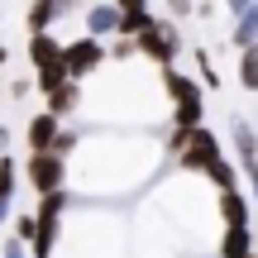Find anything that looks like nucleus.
Instances as JSON below:
<instances>
[{"mask_svg": "<svg viewBox=\"0 0 258 258\" xmlns=\"http://www.w3.org/2000/svg\"><path fill=\"white\" fill-rule=\"evenodd\" d=\"M167 101H172V129H201V115H206V86L196 77L177 72V67H163L158 72Z\"/></svg>", "mask_w": 258, "mask_h": 258, "instance_id": "obj_1", "label": "nucleus"}, {"mask_svg": "<svg viewBox=\"0 0 258 258\" xmlns=\"http://www.w3.org/2000/svg\"><path fill=\"white\" fill-rule=\"evenodd\" d=\"M19 172H24V182L34 186L38 201H43V196L67 191V163H62L57 153H29L24 163H19Z\"/></svg>", "mask_w": 258, "mask_h": 258, "instance_id": "obj_2", "label": "nucleus"}, {"mask_svg": "<svg viewBox=\"0 0 258 258\" xmlns=\"http://www.w3.org/2000/svg\"><path fill=\"white\" fill-rule=\"evenodd\" d=\"M105 57H110V48H105L101 38H91V34H82V38H72V43H62V67H67V77H72L77 86H82L86 77L101 72Z\"/></svg>", "mask_w": 258, "mask_h": 258, "instance_id": "obj_3", "label": "nucleus"}, {"mask_svg": "<svg viewBox=\"0 0 258 258\" xmlns=\"http://www.w3.org/2000/svg\"><path fill=\"white\" fill-rule=\"evenodd\" d=\"M134 48L148 57V62H158V72H163V67H177V53H182V34H177L172 24H163V19H153V24H148L144 34L134 38Z\"/></svg>", "mask_w": 258, "mask_h": 258, "instance_id": "obj_4", "label": "nucleus"}, {"mask_svg": "<svg viewBox=\"0 0 258 258\" xmlns=\"http://www.w3.org/2000/svg\"><path fill=\"white\" fill-rule=\"evenodd\" d=\"M225 163V148H220V134H215V129H196L191 134V144H186V153L177 158V167H182V172H196V177H211L215 167Z\"/></svg>", "mask_w": 258, "mask_h": 258, "instance_id": "obj_5", "label": "nucleus"}, {"mask_svg": "<svg viewBox=\"0 0 258 258\" xmlns=\"http://www.w3.org/2000/svg\"><path fill=\"white\" fill-rule=\"evenodd\" d=\"M57 134H62V120H57V115H48V110H34V115H29V124H24L29 153H53Z\"/></svg>", "mask_w": 258, "mask_h": 258, "instance_id": "obj_6", "label": "nucleus"}, {"mask_svg": "<svg viewBox=\"0 0 258 258\" xmlns=\"http://www.w3.org/2000/svg\"><path fill=\"white\" fill-rule=\"evenodd\" d=\"M24 53H29V62H34V72H48V67L62 62V38L57 34H29Z\"/></svg>", "mask_w": 258, "mask_h": 258, "instance_id": "obj_7", "label": "nucleus"}, {"mask_svg": "<svg viewBox=\"0 0 258 258\" xmlns=\"http://www.w3.org/2000/svg\"><path fill=\"white\" fill-rule=\"evenodd\" d=\"M230 19H234L230 43L239 48V53H244V48H253L258 43V5H244V0H239V5H230Z\"/></svg>", "mask_w": 258, "mask_h": 258, "instance_id": "obj_8", "label": "nucleus"}, {"mask_svg": "<svg viewBox=\"0 0 258 258\" xmlns=\"http://www.w3.org/2000/svg\"><path fill=\"white\" fill-rule=\"evenodd\" d=\"M215 258H253V230L249 225H225L220 244H215Z\"/></svg>", "mask_w": 258, "mask_h": 258, "instance_id": "obj_9", "label": "nucleus"}, {"mask_svg": "<svg viewBox=\"0 0 258 258\" xmlns=\"http://www.w3.org/2000/svg\"><path fill=\"white\" fill-rule=\"evenodd\" d=\"M82 19H86V34L101 38V43H105V34H120V5H86Z\"/></svg>", "mask_w": 258, "mask_h": 258, "instance_id": "obj_10", "label": "nucleus"}, {"mask_svg": "<svg viewBox=\"0 0 258 258\" xmlns=\"http://www.w3.org/2000/svg\"><path fill=\"white\" fill-rule=\"evenodd\" d=\"M230 139H234V158H239V167H253L258 163V129L249 120H230Z\"/></svg>", "mask_w": 258, "mask_h": 258, "instance_id": "obj_11", "label": "nucleus"}, {"mask_svg": "<svg viewBox=\"0 0 258 258\" xmlns=\"http://www.w3.org/2000/svg\"><path fill=\"white\" fill-rule=\"evenodd\" d=\"M67 15H77V10L72 5H29L24 10V24H29V34H53V24L67 19Z\"/></svg>", "mask_w": 258, "mask_h": 258, "instance_id": "obj_12", "label": "nucleus"}, {"mask_svg": "<svg viewBox=\"0 0 258 258\" xmlns=\"http://www.w3.org/2000/svg\"><path fill=\"white\" fill-rule=\"evenodd\" d=\"M215 211H220V230L225 225H249V196H244V186L239 191H220L215 196Z\"/></svg>", "mask_w": 258, "mask_h": 258, "instance_id": "obj_13", "label": "nucleus"}, {"mask_svg": "<svg viewBox=\"0 0 258 258\" xmlns=\"http://www.w3.org/2000/svg\"><path fill=\"white\" fill-rule=\"evenodd\" d=\"M77 110H82V86L77 82H67L62 91L48 96V115H57V120H67V115H77Z\"/></svg>", "mask_w": 258, "mask_h": 258, "instance_id": "obj_14", "label": "nucleus"}, {"mask_svg": "<svg viewBox=\"0 0 258 258\" xmlns=\"http://www.w3.org/2000/svg\"><path fill=\"white\" fill-rule=\"evenodd\" d=\"M19 191V163L10 153H0V206H10Z\"/></svg>", "mask_w": 258, "mask_h": 258, "instance_id": "obj_15", "label": "nucleus"}, {"mask_svg": "<svg viewBox=\"0 0 258 258\" xmlns=\"http://www.w3.org/2000/svg\"><path fill=\"white\" fill-rule=\"evenodd\" d=\"M239 86L244 91H258V43L239 53Z\"/></svg>", "mask_w": 258, "mask_h": 258, "instance_id": "obj_16", "label": "nucleus"}, {"mask_svg": "<svg viewBox=\"0 0 258 258\" xmlns=\"http://www.w3.org/2000/svg\"><path fill=\"white\" fill-rule=\"evenodd\" d=\"M77 148H82V129H62V134H57V144H53V153L67 163V158H72Z\"/></svg>", "mask_w": 258, "mask_h": 258, "instance_id": "obj_17", "label": "nucleus"}, {"mask_svg": "<svg viewBox=\"0 0 258 258\" xmlns=\"http://www.w3.org/2000/svg\"><path fill=\"white\" fill-rule=\"evenodd\" d=\"M105 48H110V57H115V62H124V57H134V53H139V48H134V38H115V43H105Z\"/></svg>", "mask_w": 258, "mask_h": 258, "instance_id": "obj_18", "label": "nucleus"}, {"mask_svg": "<svg viewBox=\"0 0 258 258\" xmlns=\"http://www.w3.org/2000/svg\"><path fill=\"white\" fill-rule=\"evenodd\" d=\"M244 182H249V201L258 206V163H253V167H244Z\"/></svg>", "mask_w": 258, "mask_h": 258, "instance_id": "obj_19", "label": "nucleus"}, {"mask_svg": "<svg viewBox=\"0 0 258 258\" xmlns=\"http://www.w3.org/2000/svg\"><path fill=\"white\" fill-rule=\"evenodd\" d=\"M0 67H10V43L0 38Z\"/></svg>", "mask_w": 258, "mask_h": 258, "instance_id": "obj_20", "label": "nucleus"}, {"mask_svg": "<svg viewBox=\"0 0 258 258\" xmlns=\"http://www.w3.org/2000/svg\"><path fill=\"white\" fill-rule=\"evenodd\" d=\"M5 144H10V129H5V124H0V153H5Z\"/></svg>", "mask_w": 258, "mask_h": 258, "instance_id": "obj_21", "label": "nucleus"}, {"mask_svg": "<svg viewBox=\"0 0 258 258\" xmlns=\"http://www.w3.org/2000/svg\"><path fill=\"white\" fill-rule=\"evenodd\" d=\"M253 258H258V253H253Z\"/></svg>", "mask_w": 258, "mask_h": 258, "instance_id": "obj_22", "label": "nucleus"}]
</instances>
